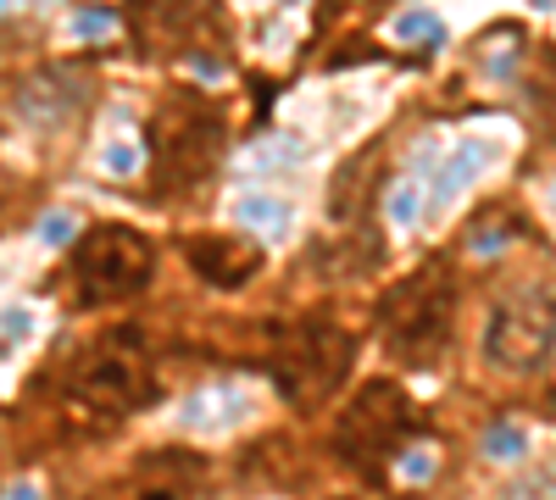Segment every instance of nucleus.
Here are the masks:
<instances>
[{"mask_svg": "<svg viewBox=\"0 0 556 500\" xmlns=\"http://www.w3.org/2000/svg\"><path fill=\"white\" fill-rule=\"evenodd\" d=\"M351 361H356V334L345 323H334V317H323V311L278 323L273 345H267V373H273L278 395L290 406H301V412L323 406L351 379Z\"/></svg>", "mask_w": 556, "mask_h": 500, "instance_id": "nucleus-3", "label": "nucleus"}, {"mask_svg": "<svg viewBox=\"0 0 556 500\" xmlns=\"http://www.w3.org/2000/svg\"><path fill=\"white\" fill-rule=\"evenodd\" d=\"M156 400V361L134 329L89 339L62 373V412L78 428H112Z\"/></svg>", "mask_w": 556, "mask_h": 500, "instance_id": "nucleus-1", "label": "nucleus"}, {"mask_svg": "<svg viewBox=\"0 0 556 500\" xmlns=\"http://www.w3.org/2000/svg\"><path fill=\"white\" fill-rule=\"evenodd\" d=\"M146 145H151V184L162 201H190L195 190L212 184V172L223 162V112L195 95V89H178L167 95L151 123H146Z\"/></svg>", "mask_w": 556, "mask_h": 500, "instance_id": "nucleus-2", "label": "nucleus"}, {"mask_svg": "<svg viewBox=\"0 0 556 500\" xmlns=\"http://www.w3.org/2000/svg\"><path fill=\"white\" fill-rule=\"evenodd\" d=\"M484 450H490V457H501V462H513V457H523V434L513 423H501V428H490Z\"/></svg>", "mask_w": 556, "mask_h": 500, "instance_id": "nucleus-11", "label": "nucleus"}, {"mask_svg": "<svg viewBox=\"0 0 556 500\" xmlns=\"http://www.w3.org/2000/svg\"><path fill=\"white\" fill-rule=\"evenodd\" d=\"M67 290L78 306H123L151 284L156 245L128 222H96L67 256Z\"/></svg>", "mask_w": 556, "mask_h": 500, "instance_id": "nucleus-5", "label": "nucleus"}, {"mask_svg": "<svg viewBox=\"0 0 556 500\" xmlns=\"http://www.w3.org/2000/svg\"><path fill=\"white\" fill-rule=\"evenodd\" d=\"M379 334L384 350L406 368H434L451 350L456 334V279L445 261H424L417 272H406L401 284L384 290L379 300Z\"/></svg>", "mask_w": 556, "mask_h": 500, "instance_id": "nucleus-4", "label": "nucleus"}, {"mask_svg": "<svg viewBox=\"0 0 556 500\" xmlns=\"http://www.w3.org/2000/svg\"><path fill=\"white\" fill-rule=\"evenodd\" d=\"M201 495H206V462L190 450H156L128 473V500H201Z\"/></svg>", "mask_w": 556, "mask_h": 500, "instance_id": "nucleus-8", "label": "nucleus"}, {"mask_svg": "<svg viewBox=\"0 0 556 500\" xmlns=\"http://www.w3.org/2000/svg\"><path fill=\"white\" fill-rule=\"evenodd\" d=\"M556 345V284H523L495 300L484 323V356L506 373H529Z\"/></svg>", "mask_w": 556, "mask_h": 500, "instance_id": "nucleus-7", "label": "nucleus"}, {"mask_svg": "<svg viewBox=\"0 0 556 500\" xmlns=\"http://www.w3.org/2000/svg\"><path fill=\"white\" fill-rule=\"evenodd\" d=\"M424 428V412L412 406V395L395 384V379H374V384H362L356 400L340 412L334 423V450H340V462L367 473V478H379L395 457H401V445Z\"/></svg>", "mask_w": 556, "mask_h": 500, "instance_id": "nucleus-6", "label": "nucleus"}, {"mask_svg": "<svg viewBox=\"0 0 556 500\" xmlns=\"http://www.w3.org/2000/svg\"><path fill=\"white\" fill-rule=\"evenodd\" d=\"M184 256H190V267L212 290H240L262 272V245L245 234H195L184 245Z\"/></svg>", "mask_w": 556, "mask_h": 500, "instance_id": "nucleus-9", "label": "nucleus"}, {"mask_svg": "<svg viewBox=\"0 0 556 500\" xmlns=\"http://www.w3.org/2000/svg\"><path fill=\"white\" fill-rule=\"evenodd\" d=\"M501 500H556V467L545 462V467H534V473L513 478V484L501 489Z\"/></svg>", "mask_w": 556, "mask_h": 500, "instance_id": "nucleus-10", "label": "nucleus"}]
</instances>
